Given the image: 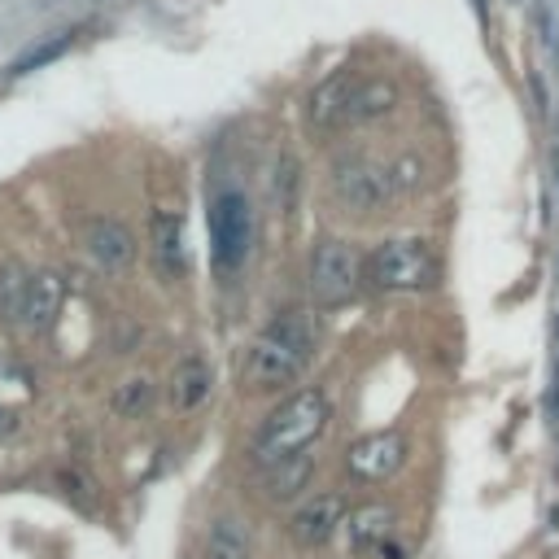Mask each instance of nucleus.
<instances>
[{"instance_id": "nucleus-1", "label": "nucleus", "mask_w": 559, "mask_h": 559, "mask_svg": "<svg viewBox=\"0 0 559 559\" xmlns=\"http://www.w3.org/2000/svg\"><path fill=\"white\" fill-rule=\"evenodd\" d=\"M315 341H320V328H315V315L311 311H285V315H275L258 333V341L249 346L245 385L253 394H280V389L294 385L311 368Z\"/></svg>"}, {"instance_id": "nucleus-2", "label": "nucleus", "mask_w": 559, "mask_h": 559, "mask_svg": "<svg viewBox=\"0 0 559 559\" xmlns=\"http://www.w3.org/2000/svg\"><path fill=\"white\" fill-rule=\"evenodd\" d=\"M328 420H333V402H328L324 389L311 385V389L289 394L285 402H280V407L262 420V428L253 433V446H249L253 463H258V468H271V463H285V459H294V455H307V450L324 437Z\"/></svg>"}, {"instance_id": "nucleus-3", "label": "nucleus", "mask_w": 559, "mask_h": 559, "mask_svg": "<svg viewBox=\"0 0 559 559\" xmlns=\"http://www.w3.org/2000/svg\"><path fill=\"white\" fill-rule=\"evenodd\" d=\"M437 280H442L437 253L420 236L385 240L368 258V285L381 294H428V289H437Z\"/></svg>"}, {"instance_id": "nucleus-4", "label": "nucleus", "mask_w": 559, "mask_h": 559, "mask_svg": "<svg viewBox=\"0 0 559 559\" xmlns=\"http://www.w3.org/2000/svg\"><path fill=\"white\" fill-rule=\"evenodd\" d=\"M253 236H258L253 201L240 188H223L210 201V262H214L223 285H232V280L245 271V262L253 253Z\"/></svg>"}, {"instance_id": "nucleus-5", "label": "nucleus", "mask_w": 559, "mask_h": 559, "mask_svg": "<svg viewBox=\"0 0 559 559\" xmlns=\"http://www.w3.org/2000/svg\"><path fill=\"white\" fill-rule=\"evenodd\" d=\"M368 280V262L359 258V249L350 240H320L315 253H311V271H307V285H311V302L333 311V307H346L359 298Z\"/></svg>"}, {"instance_id": "nucleus-6", "label": "nucleus", "mask_w": 559, "mask_h": 559, "mask_svg": "<svg viewBox=\"0 0 559 559\" xmlns=\"http://www.w3.org/2000/svg\"><path fill=\"white\" fill-rule=\"evenodd\" d=\"M333 192H337L341 206L368 214V210H381L394 197V179H389V166H381L363 153H350V158L333 162Z\"/></svg>"}, {"instance_id": "nucleus-7", "label": "nucleus", "mask_w": 559, "mask_h": 559, "mask_svg": "<svg viewBox=\"0 0 559 559\" xmlns=\"http://www.w3.org/2000/svg\"><path fill=\"white\" fill-rule=\"evenodd\" d=\"M402 463H407V437L394 433V428H381V433L359 437V442L350 446V455H346L350 476H359V481H368V485L389 481Z\"/></svg>"}, {"instance_id": "nucleus-8", "label": "nucleus", "mask_w": 559, "mask_h": 559, "mask_svg": "<svg viewBox=\"0 0 559 559\" xmlns=\"http://www.w3.org/2000/svg\"><path fill=\"white\" fill-rule=\"evenodd\" d=\"M149 249H153V266L162 280H184L192 258H188V236H184V214L158 206L149 214Z\"/></svg>"}, {"instance_id": "nucleus-9", "label": "nucleus", "mask_w": 559, "mask_h": 559, "mask_svg": "<svg viewBox=\"0 0 559 559\" xmlns=\"http://www.w3.org/2000/svg\"><path fill=\"white\" fill-rule=\"evenodd\" d=\"M84 249H88V258H92L105 275H119V271H127V266L136 262V236H132V227H127L123 219H114V214H97V219L84 227Z\"/></svg>"}, {"instance_id": "nucleus-10", "label": "nucleus", "mask_w": 559, "mask_h": 559, "mask_svg": "<svg viewBox=\"0 0 559 559\" xmlns=\"http://www.w3.org/2000/svg\"><path fill=\"white\" fill-rule=\"evenodd\" d=\"M346 515H350V511H346V498H341V494H315V498H307V502L294 511L289 533H294L298 546L315 550V546L333 542L337 529H346Z\"/></svg>"}, {"instance_id": "nucleus-11", "label": "nucleus", "mask_w": 559, "mask_h": 559, "mask_svg": "<svg viewBox=\"0 0 559 559\" xmlns=\"http://www.w3.org/2000/svg\"><path fill=\"white\" fill-rule=\"evenodd\" d=\"M355 84H359L355 71H333L324 84H315V92L307 97V127L311 132H337V127H346V110H350Z\"/></svg>"}, {"instance_id": "nucleus-12", "label": "nucleus", "mask_w": 559, "mask_h": 559, "mask_svg": "<svg viewBox=\"0 0 559 559\" xmlns=\"http://www.w3.org/2000/svg\"><path fill=\"white\" fill-rule=\"evenodd\" d=\"M62 307H66V280H62L58 271H32L18 324H23L27 333H49V328L58 324Z\"/></svg>"}, {"instance_id": "nucleus-13", "label": "nucleus", "mask_w": 559, "mask_h": 559, "mask_svg": "<svg viewBox=\"0 0 559 559\" xmlns=\"http://www.w3.org/2000/svg\"><path fill=\"white\" fill-rule=\"evenodd\" d=\"M398 110V84L385 79V75H372V79H359L355 84V97H350V110H346V127H359V123H381Z\"/></svg>"}, {"instance_id": "nucleus-14", "label": "nucleus", "mask_w": 559, "mask_h": 559, "mask_svg": "<svg viewBox=\"0 0 559 559\" xmlns=\"http://www.w3.org/2000/svg\"><path fill=\"white\" fill-rule=\"evenodd\" d=\"M210 385H214V376H210L206 359L188 355V359L171 372V407H175L179 415H192V411L210 398Z\"/></svg>"}, {"instance_id": "nucleus-15", "label": "nucleus", "mask_w": 559, "mask_h": 559, "mask_svg": "<svg viewBox=\"0 0 559 559\" xmlns=\"http://www.w3.org/2000/svg\"><path fill=\"white\" fill-rule=\"evenodd\" d=\"M389 533H394V511L381 507V502L359 507V511L346 515V537H350V550H359V555L363 550H381L389 542Z\"/></svg>"}, {"instance_id": "nucleus-16", "label": "nucleus", "mask_w": 559, "mask_h": 559, "mask_svg": "<svg viewBox=\"0 0 559 559\" xmlns=\"http://www.w3.org/2000/svg\"><path fill=\"white\" fill-rule=\"evenodd\" d=\"M311 472H315V459H311V455H294V459H285V463L262 468L266 498H294L298 489H307Z\"/></svg>"}, {"instance_id": "nucleus-17", "label": "nucleus", "mask_w": 559, "mask_h": 559, "mask_svg": "<svg viewBox=\"0 0 559 559\" xmlns=\"http://www.w3.org/2000/svg\"><path fill=\"white\" fill-rule=\"evenodd\" d=\"M249 555L253 550H249L245 524L232 520V515H219L210 524V533H206V559H249Z\"/></svg>"}, {"instance_id": "nucleus-18", "label": "nucleus", "mask_w": 559, "mask_h": 559, "mask_svg": "<svg viewBox=\"0 0 559 559\" xmlns=\"http://www.w3.org/2000/svg\"><path fill=\"white\" fill-rule=\"evenodd\" d=\"M153 398H158V385H153L149 376H127L123 385H114L110 411L123 415V420H136V415H145V411L153 407Z\"/></svg>"}, {"instance_id": "nucleus-19", "label": "nucleus", "mask_w": 559, "mask_h": 559, "mask_svg": "<svg viewBox=\"0 0 559 559\" xmlns=\"http://www.w3.org/2000/svg\"><path fill=\"white\" fill-rule=\"evenodd\" d=\"M27 280H32V271H23L14 258L0 262V320H5V324H18V315H23Z\"/></svg>"}, {"instance_id": "nucleus-20", "label": "nucleus", "mask_w": 559, "mask_h": 559, "mask_svg": "<svg viewBox=\"0 0 559 559\" xmlns=\"http://www.w3.org/2000/svg\"><path fill=\"white\" fill-rule=\"evenodd\" d=\"M71 40H75V32H53L45 45L27 49V53H23V58L10 66V75H14V79H23V75H32V71H45L49 62H58V58L71 49Z\"/></svg>"}, {"instance_id": "nucleus-21", "label": "nucleus", "mask_w": 559, "mask_h": 559, "mask_svg": "<svg viewBox=\"0 0 559 559\" xmlns=\"http://www.w3.org/2000/svg\"><path fill=\"white\" fill-rule=\"evenodd\" d=\"M389 179H394V197H398V192H415V188L424 184V162H420L415 153H407V158H398V162L389 166Z\"/></svg>"}, {"instance_id": "nucleus-22", "label": "nucleus", "mask_w": 559, "mask_h": 559, "mask_svg": "<svg viewBox=\"0 0 559 559\" xmlns=\"http://www.w3.org/2000/svg\"><path fill=\"white\" fill-rule=\"evenodd\" d=\"M62 485H66V494H71L84 511H92V481H84L79 472H62Z\"/></svg>"}, {"instance_id": "nucleus-23", "label": "nucleus", "mask_w": 559, "mask_h": 559, "mask_svg": "<svg viewBox=\"0 0 559 559\" xmlns=\"http://www.w3.org/2000/svg\"><path fill=\"white\" fill-rule=\"evenodd\" d=\"M18 424H23V420H18V411L0 402V442H10V437L18 433Z\"/></svg>"}, {"instance_id": "nucleus-24", "label": "nucleus", "mask_w": 559, "mask_h": 559, "mask_svg": "<svg viewBox=\"0 0 559 559\" xmlns=\"http://www.w3.org/2000/svg\"><path fill=\"white\" fill-rule=\"evenodd\" d=\"M381 559H407V550L394 546V542H385V546H381Z\"/></svg>"}]
</instances>
